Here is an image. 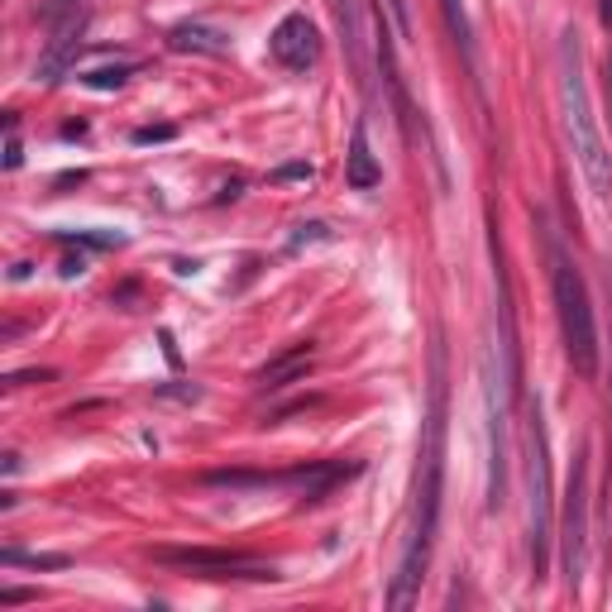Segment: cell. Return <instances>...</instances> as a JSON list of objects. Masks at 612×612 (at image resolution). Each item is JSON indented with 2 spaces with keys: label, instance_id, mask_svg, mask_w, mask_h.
Instances as JSON below:
<instances>
[{
  "label": "cell",
  "instance_id": "cell-7",
  "mask_svg": "<svg viewBox=\"0 0 612 612\" xmlns=\"http://www.w3.org/2000/svg\"><path fill=\"white\" fill-rule=\"evenodd\" d=\"M268 53H273V63L287 67V72L316 67V63H320V29L306 20L302 10L283 14L278 29H273V39H268Z\"/></svg>",
  "mask_w": 612,
  "mask_h": 612
},
{
  "label": "cell",
  "instance_id": "cell-11",
  "mask_svg": "<svg viewBox=\"0 0 612 612\" xmlns=\"http://www.w3.org/2000/svg\"><path fill=\"white\" fill-rule=\"evenodd\" d=\"M345 182L355 187V192H373V187L383 182V163H378L373 149H369V129H363V120H355V135H349Z\"/></svg>",
  "mask_w": 612,
  "mask_h": 612
},
{
  "label": "cell",
  "instance_id": "cell-8",
  "mask_svg": "<svg viewBox=\"0 0 612 612\" xmlns=\"http://www.w3.org/2000/svg\"><path fill=\"white\" fill-rule=\"evenodd\" d=\"M335 20H340V34H345V53L355 63V77L359 86L373 96V53H378V39L369 29V14H363V0H330Z\"/></svg>",
  "mask_w": 612,
  "mask_h": 612
},
{
  "label": "cell",
  "instance_id": "cell-23",
  "mask_svg": "<svg viewBox=\"0 0 612 612\" xmlns=\"http://www.w3.org/2000/svg\"><path fill=\"white\" fill-rule=\"evenodd\" d=\"M34 599H39V589H0V608H20Z\"/></svg>",
  "mask_w": 612,
  "mask_h": 612
},
{
  "label": "cell",
  "instance_id": "cell-5",
  "mask_svg": "<svg viewBox=\"0 0 612 612\" xmlns=\"http://www.w3.org/2000/svg\"><path fill=\"white\" fill-rule=\"evenodd\" d=\"M560 570L579 589L584 579V546H589V450H579L564 478V507H560Z\"/></svg>",
  "mask_w": 612,
  "mask_h": 612
},
{
  "label": "cell",
  "instance_id": "cell-10",
  "mask_svg": "<svg viewBox=\"0 0 612 612\" xmlns=\"http://www.w3.org/2000/svg\"><path fill=\"white\" fill-rule=\"evenodd\" d=\"M312 359H316V349L312 340H297V345H287L283 355H273L264 369H254V388L258 392H278L287 383H297V378H306V369H312Z\"/></svg>",
  "mask_w": 612,
  "mask_h": 612
},
{
  "label": "cell",
  "instance_id": "cell-16",
  "mask_svg": "<svg viewBox=\"0 0 612 612\" xmlns=\"http://www.w3.org/2000/svg\"><path fill=\"white\" fill-rule=\"evenodd\" d=\"M373 6H378L383 20H392L398 39H412V10H407V0H373Z\"/></svg>",
  "mask_w": 612,
  "mask_h": 612
},
{
  "label": "cell",
  "instance_id": "cell-14",
  "mask_svg": "<svg viewBox=\"0 0 612 612\" xmlns=\"http://www.w3.org/2000/svg\"><path fill=\"white\" fill-rule=\"evenodd\" d=\"M0 564H6V570H20V564H24V570H67V556H43V550H39V556H34V550H14V546H6V550H0Z\"/></svg>",
  "mask_w": 612,
  "mask_h": 612
},
{
  "label": "cell",
  "instance_id": "cell-6",
  "mask_svg": "<svg viewBox=\"0 0 612 612\" xmlns=\"http://www.w3.org/2000/svg\"><path fill=\"white\" fill-rule=\"evenodd\" d=\"M154 564H168L178 574H192V579H250V584H273L283 579L273 564H258L250 556H230V550H207V546H192V550H178V546H154L149 550Z\"/></svg>",
  "mask_w": 612,
  "mask_h": 612
},
{
  "label": "cell",
  "instance_id": "cell-27",
  "mask_svg": "<svg viewBox=\"0 0 612 612\" xmlns=\"http://www.w3.org/2000/svg\"><path fill=\"white\" fill-rule=\"evenodd\" d=\"M0 469H6V478H14V474H20V455H14V450H10V455H6V464H0Z\"/></svg>",
  "mask_w": 612,
  "mask_h": 612
},
{
  "label": "cell",
  "instance_id": "cell-15",
  "mask_svg": "<svg viewBox=\"0 0 612 612\" xmlns=\"http://www.w3.org/2000/svg\"><path fill=\"white\" fill-rule=\"evenodd\" d=\"M129 63H115V67H96V72H86V86H92V92H115V86H125V77H129Z\"/></svg>",
  "mask_w": 612,
  "mask_h": 612
},
{
  "label": "cell",
  "instance_id": "cell-30",
  "mask_svg": "<svg viewBox=\"0 0 612 612\" xmlns=\"http://www.w3.org/2000/svg\"><path fill=\"white\" fill-rule=\"evenodd\" d=\"M608 293H612V287H608Z\"/></svg>",
  "mask_w": 612,
  "mask_h": 612
},
{
  "label": "cell",
  "instance_id": "cell-25",
  "mask_svg": "<svg viewBox=\"0 0 612 612\" xmlns=\"http://www.w3.org/2000/svg\"><path fill=\"white\" fill-rule=\"evenodd\" d=\"M86 273V258L77 254V258H63V278H82Z\"/></svg>",
  "mask_w": 612,
  "mask_h": 612
},
{
  "label": "cell",
  "instance_id": "cell-22",
  "mask_svg": "<svg viewBox=\"0 0 612 612\" xmlns=\"http://www.w3.org/2000/svg\"><path fill=\"white\" fill-rule=\"evenodd\" d=\"M306 178H312V163H283L273 172V182H306Z\"/></svg>",
  "mask_w": 612,
  "mask_h": 612
},
{
  "label": "cell",
  "instance_id": "cell-18",
  "mask_svg": "<svg viewBox=\"0 0 612 612\" xmlns=\"http://www.w3.org/2000/svg\"><path fill=\"white\" fill-rule=\"evenodd\" d=\"M154 392H158V398H172V402H201L197 383H158Z\"/></svg>",
  "mask_w": 612,
  "mask_h": 612
},
{
  "label": "cell",
  "instance_id": "cell-19",
  "mask_svg": "<svg viewBox=\"0 0 612 612\" xmlns=\"http://www.w3.org/2000/svg\"><path fill=\"white\" fill-rule=\"evenodd\" d=\"M168 139H178V129H172V125H144V129H135V144H168Z\"/></svg>",
  "mask_w": 612,
  "mask_h": 612
},
{
  "label": "cell",
  "instance_id": "cell-3",
  "mask_svg": "<svg viewBox=\"0 0 612 612\" xmlns=\"http://www.w3.org/2000/svg\"><path fill=\"white\" fill-rule=\"evenodd\" d=\"M546 250H550V287H556V316L564 335V355H570L579 378L599 373V320H593L589 283L574 268V258L564 254V244L556 240V230H546Z\"/></svg>",
  "mask_w": 612,
  "mask_h": 612
},
{
  "label": "cell",
  "instance_id": "cell-9",
  "mask_svg": "<svg viewBox=\"0 0 612 612\" xmlns=\"http://www.w3.org/2000/svg\"><path fill=\"white\" fill-rule=\"evenodd\" d=\"M82 34H86V14H67V20L57 24V34L49 39V53L39 57L34 77H39V82L67 77V67L77 63V53H82Z\"/></svg>",
  "mask_w": 612,
  "mask_h": 612
},
{
  "label": "cell",
  "instance_id": "cell-2",
  "mask_svg": "<svg viewBox=\"0 0 612 612\" xmlns=\"http://www.w3.org/2000/svg\"><path fill=\"white\" fill-rule=\"evenodd\" d=\"M556 82H560V120L564 135H570V149L584 168L589 187L599 192V201L612 197V154L593 125V106H589V86H584V49H579V34L564 29L556 43Z\"/></svg>",
  "mask_w": 612,
  "mask_h": 612
},
{
  "label": "cell",
  "instance_id": "cell-17",
  "mask_svg": "<svg viewBox=\"0 0 612 612\" xmlns=\"http://www.w3.org/2000/svg\"><path fill=\"white\" fill-rule=\"evenodd\" d=\"M24 163V144H20V135H14V110L6 115V172H14Z\"/></svg>",
  "mask_w": 612,
  "mask_h": 612
},
{
  "label": "cell",
  "instance_id": "cell-12",
  "mask_svg": "<svg viewBox=\"0 0 612 612\" xmlns=\"http://www.w3.org/2000/svg\"><path fill=\"white\" fill-rule=\"evenodd\" d=\"M168 49L172 53H207V57H225L230 53V34L211 24H172L168 29Z\"/></svg>",
  "mask_w": 612,
  "mask_h": 612
},
{
  "label": "cell",
  "instance_id": "cell-4",
  "mask_svg": "<svg viewBox=\"0 0 612 612\" xmlns=\"http://www.w3.org/2000/svg\"><path fill=\"white\" fill-rule=\"evenodd\" d=\"M527 536H531V574L541 584L550 574V550H556V507H550V455H546L541 402H531V416H527Z\"/></svg>",
  "mask_w": 612,
  "mask_h": 612
},
{
  "label": "cell",
  "instance_id": "cell-21",
  "mask_svg": "<svg viewBox=\"0 0 612 612\" xmlns=\"http://www.w3.org/2000/svg\"><path fill=\"white\" fill-rule=\"evenodd\" d=\"M316 240H330V225H320V221H312V225H297V235H293V250H302V244H316Z\"/></svg>",
  "mask_w": 612,
  "mask_h": 612
},
{
  "label": "cell",
  "instance_id": "cell-1",
  "mask_svg": "<svg viewBox=\"0 0 612 612\" xmlns=\"http://www.w3.org/2000/svg\"><path fill=\"white\" fill-rule=\"evenodd\" d=\"M416 493H412V521H407V550L392 574L388 608H412L416 589L426 579L435 531H441V493H445V345L431 349V412L421 431V455H416Z\"/></svg>",
  "mask_w": 612,
  "mask_h": 612
},
{
  "label": "cell",
  "instance_id": "cell-13",
  "mask_svg": "<svg viewBox=\"0 0 612 612\" xmlns=\"http://www.w3.org/2000/svg\"><path fill=\"white\" fill-rule=\"evenodd\" d=\"M441 10H445V24H450V34H455L460 53H464V63H469V72H474V86H478V53H474V24H469V10H464V0H441Z\"/></svg>",
  "mask_w": 612,
  "mask_h": 612
},
{
  "label": "cell",
  "instance_id": "cell-20",
  "mask_svg": "<svg viewBox=\"0 0 612 612\" xmlns=\"http://www.w3.org/2000/svg\"><path fill=\"white\" fill-rule=\"evenodd\" d=\"M63 244H86V250H115L120 235H57Z\"/></svg>",
  "mask_w": 612,
  "mask_h": 612
},
{
  "label": "cell",
  "instance_id": "cell-29",
  "mask_svg": "<svg viewBox=\"0 0 612 612\" xmlns=\"http://www.w3.org/2000/svg\"><path fill=\"white\" fill-rule=\"evenodd\" d=\"M608 82H612V63H608Z\"/></svg>",
  "mask_w": 612,
  "mask_h": 612
},
{
  "label": "cell",
  "instance_id": "cell-28",
  "mask_svg": "<svg viewBox=\"0 0 612 612\" xmlns=\"http://www.w3.org/2000/svg\"><path fill=\"white\" fill-rule=\"evenodd\" d=\"M603 24H612V0H603Z\"/></svg>",
  "mask_w": 612,
  "mask_h": 612
},
{
  "label": "cell",
  "instance_id": "cell-24",
  "mask_svg": "<svg viewBox=\"0 0 612 612\" xmlns=\"http://www.w3.org/2000/svg\"><path fill=\"white\" fill-rule=\"evenodd\" d=\"M49 378H53V369H39V373H10L6 383L10 388H24V383H49Z\"/></svg>",
  "mask_w": 612,
  "mask_h": 612
},
{
  "label": "cell",
  "instance_id": "cell-26",
  "mask_svg": "<svg viewBox=\"0 0 612 612\" xmlns=\"http://www.w3.org/2000/svg\"><path fill=\"white\" fill-rule=\"evenodd\" d=\"M158 340H163V355H168V363H172V369H178V363H182V355H178V345H172V335L163 330V335H158Z\"/></svg>",
  "mask_w": 612,
  "mask_h": 612
}]
</instances>
